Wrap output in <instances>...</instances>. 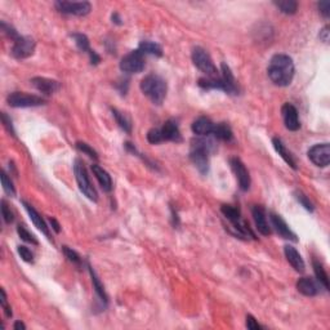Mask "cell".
I'll return each mask as SVG.
<instances>
[{"label": "cell", "mask_w": 330, "mask_h": 330, "mask_svg": "<svg viewBox=\"0 0 330 330\" xmlns=\"http://www.w3.org/2000/svg\"><path fill=\"white\" fill-rule=\"evenodd\" d=\"M267 72L275 86L288 87L294 78L293 60L286 54H275L271 58Z\"/></svg>", "instance_id": "6da1fadb"}, {"label": "cell", "mask_w": 330, "mask_h": 330, "mask_svg": "<svg viewBox=\"0 0 330 330\" xmlns=\"http://www.w3.org/2000/svg\"><path fill=\"white\" fill-rule=\"evenodd\" d=\"M141 90L146 97H149L152 104H161L167 97V82L159 75L150 74L142 79Z\"/></svg>", "instance_id": "7a4b0ae2"}, {"label": "cell", "mask_w": 330, "mask_h": 330, "mask_svg": "<svg viewBox=\"0 0 330 330\" xmlns=\"http://www.w3.org/2000/svg\"><path fill=\"white\" fill-rule=\"evenodd\" d=\"M213 142L208 139H196L192 142L190 159L201 174H207L209 171V154L213 149Z\"/></svg>", "instance_id": "3957f363"}, {"label": "cell", "mask_w": 330, "mask_h": 330, "mask_svg": "<svg viewBox=\"0 0 330 330\" xmlns=\"http://www.w3.org/2000/svg\"><path fill=\"white\" fill-rule=\"evenodd\" d=\"M74 173L80 191H82L89 200L92 201L98 200V195H97L96 189L93 187L92 182H90L89 179V175H88V172H87L86 167H84V163H83L82 160L79 159L75 160Z\"/></svg>", "instance_id": "277c9868"}, {"label": "cell", "mask_w": 330, "mask_h": 330, "mask_svg": "<svg viewBox=\"0 0 330 330\" xmlns=\"http://www.w3.org/2000/svg\"><path fill=\"white\" fill-rule=\"evenodd\" d=\"M192 62L193 65H195L201 72H204L208 78H215V76H218L217 67L214 66V63L211 61L210 56L207 53L205 49L200 48V47L193 48Z\"/></svg>", "instance_id": "5b68a950"}, {"label": "cell", "mask_w": 330, "mask_h": 330, "mask_svg": "<svg viewBox=\"0 0 330 330\" xmlns=\"http://www.w3.org/2000/svg\"><path fill=\"white\" fill-rule=\"evenodd\" d=\"M8 104L11 107L23 108V107H35L45 104L44 98L34 96V94H26L23 92H13L11 93L7 98Z\"/></svg>", "instance_id": "8992f818"}, {"label": "cell", "mask_w": 330, "mask_h": 330, "mask_svg": "<svg viewBox=\"0 0 330 330\" xmlns=\"http://www.w3.org/2000/svg\"><path fill=\"white\" fill-rule=\"evenodd\" d=\"M120 69L125 74H138L145 69V56L139 51H133L122 58Z\"/></svg>", "instance_id": "52a82bcc"}, {"label": "cell", "mask_w": 330, "mask_h": 330, "mask_svg": "<svg viewBox=\"0 0 330 330\" xmlns=\"http://www.w3.org/2000/svg\"><path fill=\"white\" fill-rule=\"evenodd\" d=\"M54 7L58 12L63 15H74V16H87L92 11V5L88 1H56Z\"/></svg>", "instance_id": "ba28073f"}, {"label": "cell", "mask_w": 330, "mask_h": 330, "mask_svg": "<svg viewBox=\"0 0 330 330\" xmlns=\"http://www.w3.org/2000/svg\"><path fill=\"white\" fill-rule=\"evenodd\" d=\"M35 52V40L30 36H19L16 39L15 44L12 47V54L15 58L23 60L33 56Z\"/></svg>", "instance_id": "9c48e42d"}, {"label": "cell", "mask_w": 330, "mask_h": 330, "mask_svg": "<svg viewBox=\"0 0 330 330\" xmlns=\"http://www.w3.org/2000/svg\"><path fill=\"white\" fill-rule=\"evenodd\" d=\"M308 157L316 167L327 168L330 163L329 143H319L308 150Z\"/></svg>", "instance_id": "30bf717a"}, {"label": "cell", "mask_w": 330, "mask_h": 330, "mask_svg": "<svg viewBox=\"0 0 330 330\" xmlns=\"http://www.w3.org/2000/svg\"><path fill=\"white\" fill-rule=\"evenodd\" d=\"M230 164L235 175H236V178H238L240 189L243 191H248L249 187H250V175H249V172L245 168L244 163L239 157H232L230 160Z\"/></svg>", "instance_id": "8fae6325"}, {"label": "cell", "mask_w": 330, "mask_h": 330, "mask_svg": "<svg viewBox=\"0 0 330 330\" xmlns=\"http://www.w3.org/2000/svg\"><path fill=\"white\" fill-rule=\"evenodd\" d=\"M282 119H284V124H285L286 129L295 132L300 128L299 118H298L297 108L294 107L293 104H285L281 108Z\"/></svg>", "instance_id": "7c38bea8"}, {"label": "cell", "mask_w": 330, "mask_h": 330, "mask_svg": "<svg viewBox=\"0 0 330 330\" xmlns=\"http://www.w3.org/2000/svg\"><path fill=\"white\" fill-rule=\"evenodd\" d=\"M270 219L271 222H272V226H274V228L276 230V232H278L282 239H286V240L292 241H298L295 234L290 230L289 226L286 225L285 221H284L280 215L275 214V213H270Z\"/></svg>", "instance_id": "4fadbf2b"}, {"label": "cell", "mask_w": 330, "mask_h": 330, "mask_svg": "<svg viewBox=\"0 0 330 330\" xmlns=\"http://www.w3.org/2000/svg\"><path fill=\"white\" fill-rule=\"evenodd\" d=\"M31 84H33L35 89L44 93V94H53L57 90H60L61 88V84L58 82L48 78H41V76H36V78L31 79Z\"/></svg>", "instance_id": "5bb4252c"}, {"label": "cell", "mask_w": 330, "mask_h": 330, "mask_svg": "<svg viewBox=\"0 0 330 330\" xmlns=\"http://www.w3.org/2000/svg\"><path fill=\"white\" fill-rule=\"evenodd\" d=\"M252 213L254 222H256L257 230L260 231L263 236H270L272 231H271V227L267 222V218H266V211H264V209L262 207H260V205H256L252 209Z\"/></svg>", "instance_id": "9a60e30c"}, {"label": "cell", "mask_w": 330, "mask_h": 330, "mask_svg": "<svg viewBox=\"0 0 330 330\" xmlns=\"http://www.w3.org/2000/svg\"><path fill=\"white\" fill-rule=\"evenodd\" d=\"M161 133H163L164 141H171V142H181L182 136L179 132V126L177 122L173 119L165 122V124L161 128Z\"/></svg>", "instance_id": "2e32d148"}, {"label": "cell", "mask_w": 330, "mask_h": 330, "mask_svg": "<svg viewBox=\"0 0 330 330\" xmlns=\"http://www.w3.org/2000/svg\"><path fill=\"white\" fill-rule=\"evenodd\" d=\"M284 253H285L286 261L292 264V267L297 272H303L304 268H306V264H304L299 253L297 252V249L292 246V245H285L284 246Z\"/></svg>", "instance_id": "e0dca14e"}, {"label": "cell", "mask_w": 330, "mask_h": 330, "mask_svg": "<svg viewBox=\"0 0 330 330\" xmlns=\"http://www.w3.org/2000/svg\"><path fill=\"white\" fill-rule=\"evenodd\" d=\"M213 129H214V122L205 116H201V118L196 119L192 124V132L200 137L210 136L213 133Z\"/></svg>", "instance_id": "ac0fdd59"}, {"label": "cell", "mask_w": 330, "mask_h": 330, "mask_svg": "<svg viewBox=\"0 0 330 330\" xmlns=\"http://www.w3.org/2000/svg\"><path fill=\"white\" fill-rule=\"evenodd\" d=\"M221 71H222V75L221 78L223 80V84H225V88H226V93L228 94H238L239 88L236 86V80H235L234 75H232V71L228 67V65L223 62L222 66H221Z\"/></svg>", "instance_id": "d6986e66"}, {"label": "cell", "mask_w": 330, "mask_h": 330, "mask_svg": "<svg viewBox=\"0 0 330 330\" xmlns=\"http://www.w3.org/2000/svg\"><path fill=\"white\" fill-rule=\"evenodd\" d=\"M297 290L306 297H315L319 293V286L311 278H302L297 281Z\"/></svg>", "instance_id": "ffe728a7"}, {"label": "cell", "mask_w": 330, "mask_h": 330, "mask_svg": "<svg viewBox=\"0 0 330 330\" xmlns=\"http://www.w3.org/2000/svg\"><path fill=\"white\" fill-rule=\"evenodd\" d=\"M92 172L93 174L96 175L97 181H98L100 186L102 187V190L106 191V192H110L112 190V179L107 172L104 171V168H101L100 165H97V164H93L92 165Z\"/></svg>", "instance_id": "44dd1931"}, {"label": "cell", "mask_w": 330, "mask_h": 330, "mask_svg": "<svg viewBox=\"0 0 330 330\" xmlns=\"http://www.w3.org/2000/svg\"><path fill=\"white\" fill-rule=\"evenodd\" d=\"M22 204L25 205V209H26V211L29 213V215H30L31 221H33V223L35 225V227H36L37 230H40L47 238H49V236H51V235H49V228L48 226L45 225L44 219L41 218V215L39 214L30 204H27L26 201H22Z\"/></svg>", "instance_id": "7402d4cb"}, {"label": "cell", "mask_w": 330, "mask_h": 330, "mask_svg": "<svg viewBox=\"0 0 330 330\" xmlns=\"http://www.w3.org/2000/svg\"><path fill=\"white\" fill-rule=\"evenodd\" d=\"M272 143H274V147L275 150H276V152L281 156L282 159H284V161L295 171V169H297V163H295L293 155L286 150L285 145L282 143L281 139H280V138H274V139H272Z\"/></svg>", "instance_id": "603a6c76"}, {"label": "cell", "mask_w": 330, "mask_h": 330, "mask_svg": "<svg viewBox=\"0 0 330 330\" xmlns=\"http://www.w3.org/2000/svg\"><path fill=\"white\" fill-rule=\"evenodd\" d=\"M213 136L215 138H218L221 141L230 142L232 141L234 138V134H232V130H231L230 125L227 122H218V124H214V129H213Z\"/></svg>", "instance_id": "cb8c5ba5"}, {"label": "cell", "mask_w": 330, "mask_h": 330, "mask_svg": "<svg viewBox=\"0 0 330 330\" xmlns=\"http://www.w3.org/2000/svg\"><path fill=\"white\" fill-rule=\"evenodd\" d=\"M138 51L146 56V54H151V56L161 57L163 56V49L159 44H156L154 41H142L139 47H138Z\"/></svg>", "instance_id": "d4e9b609"}, {"label": "cell", "mask_w": 330, "mask_h": 330, "mask_svg": "<svg viewBox=\"0 0 330 330\" xmlns=\"http://www.w3.org/2000/svg\"><path fill=\"white\" fill-rule=\"evenodd\" d=\"M312 264H313V271H315L316 278L319 280L320 284H321L325 289L329 290V278H328L327 271L323 267V264L320 263V262H317L316 260H313Z\"/></svg>", "instance_id": "484cf974"}, {"label": "cell", "mask_w": 330, "mask_h": 330, "mask_svg": "<svg viewBox=\"0 0 330 330\" xmlns=\"http://www.w3.org/2000/svg\"><path fill=\"white\" fill-rule=\"evenodd\" d=\"M275 5L285 15H294L298 9V3L294 0H278L275 1Z\"/></svg>", "instance_id": "4316f807"}, {"label": "cell", "mask_w": 330, "mask_h": 330, "mask_svg": "<svg viewBox=\"0 0 330 330\" xmlns=\"http://www.w3.org/2000/svg\"><path fill=\"white\" fill-rule=\"evenodd\" d=\"M221 211H222V214L225 215L232 225H234V223H238L239 221H241L240 210H239L238 208H234V207H231V205H222Z\"/></svg>", "instance_id": "83f0119b"}, {"label": "cell", "mask_w": 330, "mask_h": 330, "mask_svg": "<svg viewBox=\"0 0 330 330\" xmlns=\"http://www.w3.org/2000/svg\"><path fill=\"white\" fill-rule=\"evenodd\" d=\"M89 268V272H90V276H92V281H93V286H94V289H96V293H97V295L101 298V300L102 302H104V303H107V295H106V292H104V285L101 284V281H100V278H97V275H96V272L93 271V268L90 267H88Z\"/></svg>", "instance_id": "f1b7e54d"}, {"label": "cell", "mask_w": 330, "mask_h": 330, "mask_svg": "<svg viewBox=\"0 0 330 330\" xmlns=\"http://www.w3.org/2000/svg\"><path fill=\"white\" fill-rule=\"evenodd\" d=\"M71 37L74 39L75 44H76V47H78L82 52H87L88 54L92 52V49H90L89 47V40H88V37H87L84 34H72Z\"/></svg>", "instance_id": "f546056e"}, {"label": "cell", "mask_w": 330, "mask_h": 330, "mask_svg": "<svg viewBox=\"0 0 330 330\" xmlns=\"http://www.w3.org/2000/svg\"><path fill=\"white\" fill-rule=\"evenodd\" d=\"M112 114L115 116L116 122L119 124L120 128H122L124 132H126V133H130V132H132V124H130L129 120L124 116V114L119 112L118 110H115V108H112Z\"/></svg>", "instance_id": "4dcf8cb0"}, {"label": "cell", "mask_w": 330, "mask_h": 330, "mask_svg": "<svg viewBox=\"0 0 330 330\" xmlns=\"http://www.w3.org/2000/svg\"><path fill=\"white\" fill-rule=\"evenodd\" d=\"M147 141L150 143H152V145H157V143L164 142L161 129H159V128H152V129H150L149 133H147Z\"/></svg>", "instance_id": "1f68e13d"}, {"label": "cell", "mask_w": 330, "mask_h": 330, "mask_svg": "<svg viewBox=\"0 0 330 330\" xmlns=\"http://www.w3.org/2000/svg\"><path fill=\"white\" fill-rule=\"evenodd\" d=\"M1 185H3V189L5 191V193H8L9 196H15L16 195V189L13 186V182L11 181V178L8 177V174L5 172L1 173Z\"/></svg>", "instance_id": "d6a6232c"}, {"label": "cell", "mask_w": 330, "mask_h": 330, "mask_svg": "<svg viewBox=\"0 0 330 330\" xmlns=\"http://www.w3.org/2000/svg\"><path fill=\"white\" fill-rule=\"evenodd\" d=\"M76 149L80 152H83V154L88 155L89 157H92V159H98V154L96 152V150H93V147H90L86 142H76Z\"/></svg>", "instance_id": "836d02e7"}, {"label": "cell", "mask_w": 330, "mask_h": 330, "mask_svg": "<svg viewBox=\"0 0 330 330\" xmlns=\"http://www.w3.org/2000/svg\"><path fill=\"white\" fill-rule=\"evenodd\" d=\"M17 232H18L19 238L22 239L23 241H26V243H30V244H33V245L39 244L36 239H35V236H34L33 234H30V232H29V231H27L23 226L17 227Z\"/></svg>", "instance_id": "e575fe53"}, {"label": "cell", "mask_w": 330, "mask_h": 330, "mask_svg": "<svg viewBox=\"0 0 330 330\" xmlns=\"http://www.w3.org/2000/svg\"><path fill=\"white\" fill-rule=\"evenodd\" d=\"M63 253H65V256L69 258L70 262H72L74 264H78V266L82 264V258H80V256L75 250L70 249L69 246H63Z\"/></svg>", "instance_id": "d590c367"}, {"label": "cell", "mask_w": 330, "mask_h": 330, "mask_svg": "<svg viewBox=\"0 0 330 330\" xmlns=\"http://www.w3.org/2000/svg\"><path fill=\"white\" fill-rule=\"evenodd\" d=\"M295 199L299 201V204L302 205L304 209H307L308 211H313V205H312L311 201L308 200V197L306 196L303 192L297 191V192H295Z\"/></svg>", "instance_id": "8d00e7d4"}, {"label": "cell", "mask_w": 330, "mask_h": 330, "mask_svg": "<svg viewBox=\"0 0 330 330\" xmlns=\"http://www.w3.org/2000/svg\"><path fill=\"white\" fill-rule=\"evenodd\" d=\"M18 254H19V257L22 258L25 262H29V263H31L34 261V254H33V252H31L30 249L27 248V246H25V245H19L18 246Z\"/></svg>", "instance_id": "74e56055"}, {"label": "cell", "mask_w": 330, "mask_h": 330, "mask_svg": "<svg viewBox=\"0 0 330 330\" xmlns=\"http://www.w3.org/2000/svg\"><path fill=\"white\" fill-rule=\"evenodd\" d=\"M1 213H3V218H4V222L7 223V225H9V223L13 222V213L11 211V209L8 208V204L5 203V201H1Z\"/></svg>", "instance_id": "f35d334b"}, {"label": "cell", "mask_w": 330, "mask_h": 330, "mask_svg": "<svg viewBox=\"0 0 330 330\" xmlns=\"http://www.w3.org/2000/svg\"><path fill=\"white\" fill-rule=\"evenodd\" d=\"M1 30L4 31V33L7 34L8 36L11 37L12 40H16V39H18L19 37V35L17 34V31L13 29V27H11V26H8L7 23L5 22H1Z\"/></svg>", "instance_id": "ab89813d"}, {"label": "cell", "mask_w": 330, "mask_h": 330, "mask_svg": "<svg viewBox=\"0 0 330 330\" xmlns=\"http://www.w3.org/2000/svg\"><path fill=\"white\" fill-rule=\"evenodd\" d=\"M0 293H1V306H3L4 308V313H5V316L9 319V317H12V308L11 306L7 303V295H5L4 289L0 290Z\"/></svg>", "instance_id": "60d3db41"}, {"label": "cell", "mask_w": 330, "mask_h": 330, "mask_svg": "<svg viewBox=\"0 0 330 330\" xmlns=\"http://www.w3.org/2000/svg\"><path fill=\"white\" fill-rule=\"evenodd\" d=\"M245 325H246V328H248V329H250V330L262 329V327H261L260 324L257 323V320L254 319L252 315L246 316V321H245Z\"/></svg>", "instance_id": "b9f144b4"}, {"label": "cell", "mask_w": 330, "mask_h": 330, "mask_svg": "<svg viewBox=\"0 0 330 330\" xmlns=\"http://www.w3.org/2000/svg\"><path fill=\"white\" fill-rule=\"evenodd\" d=\"M317 7H319L320 9V13H321L325 18H328L330 16V1H320V3L317 4Z\"/></svg>", "instance_id": "7bdbcfd3"}, {"label": "cell", "mask_w": 330, "mask_h": 330, "mask_svg": "<svg viewBox=\"0 0 330 330\" xmlns=\"http://www.w3.org/2000/svg\"><path fill=\"white\" fill-rule=\"evenodd\" d=\"M1 120H3L4 126L7 128L8 132H9V133H11L12 136H15L16 133H15V129H13V125H12V120L9 119V118H8L5 112H3V114H1Z\"/></svg>", "instance_id": "ee69618b"}, {"label": "cell", "mask_w": 330, "mask_h": 330, "mask_svg": "<svg viewBox=\"0 0 330 330\" xmlns=\"http://www.w3.org/2000/svg\"><path fill=\"white\" fill-rule=\"evenodd\" d=\"M320 40L324 43H329V26H325L323 30L320 31Z\"/></svg>", "instance_id": "f6af8a7d"}, {"label": "cell", "mask_w": 330, "mask_h": 330, "mask_svg": "<svg viewBox=\"0 0 330 330\" xmlns=\"http://www.w3.org/2000/svg\"><path fill=\"white\" fill-rule=\"evenodd\" d=\"M49 222L52 223V227H53V230L56 231L57 234H60V231H61V228H60V223L57 222L56 219L54 218H49Z\"/></svg>", "instance_id": "bcb514c9"}, {"label": "cell", "mask_w": 330, "mask_h": 330, "mask_svg": "<svg viewBox=\"0 0 330 330\" xmlns=\"http://www.w3.org/2000/svg\"><path fill=\"white\" fill-rule=\"evenodd\" d=\"M13 329H15V330H21V329L25 330V329H26V325H25L23 323H21V321H16L15 325H13Z\"/></svg>", "instance_id": "7dc6e473"}, {"label": "cell", "mask_w": 330, "mask_h": 330, "mask_svg": "<svg viewBox=\"0 0 330 330\" xmlns=\"http://www.w3.org/2000/svg\"><path fill=\"white\" fill-rule=\"evenodd\" d=\"M120 21H122V19H120L119 15H118V13H114V15H112V22L118 23V25H122V22H120Z\"/></svg>", "instance_id": "c3c4849f"}]
</instances>
